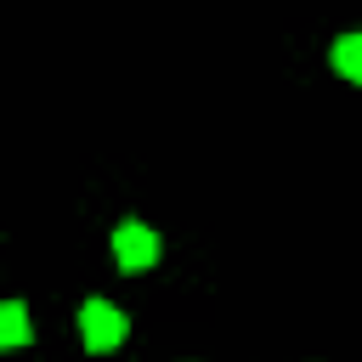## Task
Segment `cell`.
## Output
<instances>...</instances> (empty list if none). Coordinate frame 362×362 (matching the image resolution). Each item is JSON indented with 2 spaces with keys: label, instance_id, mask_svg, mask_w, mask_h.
<instances>
[{
  "label": "cell",
  "instance_id": "2",
  "mask_svg": "<svg viewBox=\"0 0 362 362\" xmlns=\"http://www.w3.org/2000/svg\"><path fill=\"white\" fill-rule=\"evenodd\" d=\"M113 260H119L124 272H147V266L158 260V238H153V226H141V221L113 226Z\"/></svg>",
  "mask_w": 362,
  "mask_h": 362
},
{
  "label": "cell",
  "instance_id": "4",
  "mask_svg": "<svg viewBox=\"0 0 362 362\" xmlns=\"http://www.w3.org/2000/svg\"><path fill=\"white\" fill-rule=\"evenodd\" d=\"M334 68L362 85V34H339V40H334Z\"/></svg>",
  "mask_w": 362,
  "mask_h": 362
},
{
  "label": "cell",
  "instance_id": "1",
  "mask_svg": "<svg viewBox=\"0 0 362 362\" xmlns=\"http://www.w3.org/2000/svg\"><path fill=\"white\" fill-rule=\"evenodd\" d=\"M124 311L119 305H107V300H85L79 305V334H85V345L90 351H113V345H124Z\"/></svg>",
  "mask_w": 362,
  "mask_h": 362
},
{
  "label": "cell",
  "instance_id": "3",
  "mask_svg": "<svg viewBox=\"0 0 362 362\" xmlns=\"http://www.w3.org/2000/svg\"><path fill=\"white\" fill-rule=\"evenodd\" d=\"M0 339L6 345H28V305L23 300H6L0 305Z\"/></svg>",
  "mask_w": 362,
  "mask_h": 362
}]
</instances>
